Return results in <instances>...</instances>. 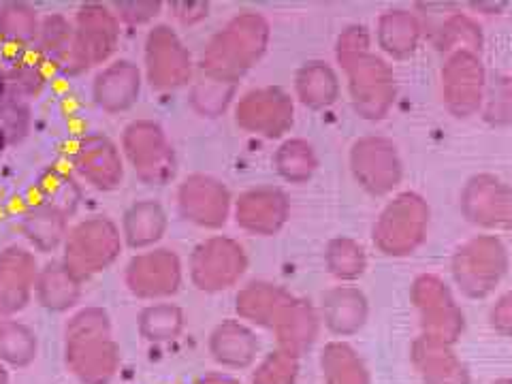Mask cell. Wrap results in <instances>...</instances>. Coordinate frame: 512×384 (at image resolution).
Instances as JSON below:
<instances>
[{
	"label": "cell",
	"mask_w": 512,
	"mask_h": 384,
	"mask_svg": "<svg viewBox=\"0 0 512 384\" xmlns=\"http://www.w3.org/2000/svg\"><path fill=\"white\" fill-rule=\"evenodd\" d=\"M412 359L425 384H470V374L448 344L423 335V342L414 344Z\"/></svg>",
	"instance_id": "cell-1"
},
{
	"label": "cell",
	"mask_w": 512,
	"mask_h": 384,
	"mask_svg": "<svg viewBox=\"0 0 512 384\" xmlns=\"http://www.w3.org/2000/svg\"><path fill=\"white\" fill-rule=\"evenodd\" d=\"M7 143H9V135L5 133V128L0 126V154L5 152V146H7Z\"/></svg>",
	"instance_id": "cell-4"
},
{
	"label": "cell",
	"mask_w": 512,
	"mask_h": 384,
	"mask_svg": "<svg viewBox=\"0 0 512 384\" xmlns=\"http://www.w3.org/2000/svg\"><path fill=\"white\" fill-rule=\"evenodd\" d=\"M491 327L502 333V335H512V293L502 297L498 303H495L491 310Z\"/></svg>",
	"instance_id": "cell-3"
},
{
	"label": "cell",
	"mask_w": 512,
	"mask_h": 384,
	"mask_svg": "<svg viewBox=\"0 0 512 384\" xmlns=\"http://www.w3.org/2000/svg\"><path fill=\"white\" fill-rule=\"evenodd\" d=\"M256 352H259V342L246 331L242 338H237V331H227V327H218L214 333V359L224 367H233V370L248 367Z\"/></svg>",
	"instance_id": "cell-2"
},
{
	"label": "cell",
	"mask_w": 512,
	"mask_h": 384,
	"mask_svg": "<svg viewBox=\"0 0 512 384\" xmlns=\"http://www.w3.org/2000/svg\"><path fill=\"white\" fill-rule=\"evenodd\" d=\"M491 384H512V378H500V380H495Z\"/></svg>",
	"instance_id": "cell-5"
}]
</instances>
